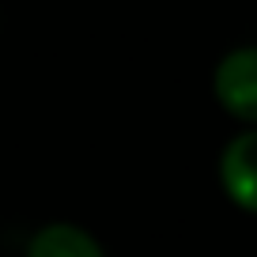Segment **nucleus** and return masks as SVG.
Listing matches in <instances>:
<instances>
[{"mask_svg": "<svg viewBox=\"0 0 257 257\" xmlns=\"http://www.w3.org/2000/svg\"><path fill=\"white\" fill-rule=\"evenodd\" d=\"M212 95L238 128H257V42L231 46L216 61Z\"/></svg>", "mask_w": 257, "mask_h": 257, "instance_id": "nucleus-1", "label": "nucleus"}, {"mask_svg": "<svg viewBox=\"0 0 257 257\" xmlns=\"http://www.w3.org/2000/svg\"><path fill=\"white\" fill-rule=\"evenodd\" d=\"M216 182L238 212L257 216V128L231 133V140L219 148Z\"/></svg>", "mask_w": 257, "mask_h": 257, "instance_id": "nucleus-2", "label": "nucleus"}, {"mask_svg": "<svg viewBox=\"0 0 257 257\" xmlns=\"http://www.w3.org/2000/svg\"><path fill=\"white\" fill-rule=\"evenodd\" d=\"M23 257H110L95 231L72 219H53L42 223L38 231L27 238Z\"/></svg>", "mask_w": 257, "mask_h": 257, "instance_id": "nucleus-3", "label": "nucleus"}]
</instances>
